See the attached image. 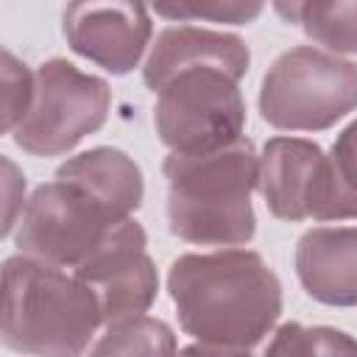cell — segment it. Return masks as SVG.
Segmentation results:
<instances>
[{
    "instance_id": "cell-6",
    "label": "cell",
    "mask_w": 357,
    "mask_h": 357,
    "mask_svg": "<svg viewBox=\"0 0 357 357\" xmlns=\"http://www.w3.org/2000/svg\"><path fill=\"white\" fill-rule=\"evenodd\" d=\"M109 106L112 92L103 78L67 59H50L36 70L31 109L11 134L31 156H61L106 123Z\"/></svg>"
},
{
    "instance_id": "cell-14",
    "label": "cell",
    "mask_w": 357,
    "mask_h": 357,
    "mask_svg": "<svg viewBox=\"0 0 357 357\" xmlns=\"http://www.w3.org/2000/svg\"><path fill=\"white\" fill-rule=\"evenodd\" d=\"M92 354H176L173 329L159 321L148 318L145 312L128 315L120 321L106 324V332L98 343L89 346Z\"/></svg>"
},
{
    "instance_id": "cell-11",
    "label": "cell",
    "mask_w": 357,
    "mask_h": 357,
    "mask_svg": "<svg viewBox=\"0 0 357 357\" xmlns=\"http://www.w3.org/2000/svg\"><path fill=\"white\" fill-rule=\"evenodd\" d=\"M248 61L251 53L240 36L209 28L178 25V28H165L156 36L145 59L142 78L151 92H159L173 75L195 67H220L234 78H243Z\"/></svg>"
},
{
    "instance_id": "cell-4",
    "label": "cell",
    "mask_w": 357,
    "mask_h": 357,
    "mask_svg": "<svg viewBox=\"0 0 357 357\" xmlns=\"http://www.w3.org/2000/svg\"><path fill=\"white\" fill-rule=\"evenodd\" d=\"M357 109V64L321 47H290L265 73L262 120L282 131H324Z\"/></svg>"
},
{
    "instance_id": "cell-13",
    "label": "cell",
    "mask_w": 357,
    "mask_h": 357,
    "mask_svg": "<svg viewBox=\"0 0 357 357\" xmlns=\"http://www.w3.org/2000/svg\"><path fill=\"white\" fill-rule=\"evenodd\" d=\"M56 178L78 184L109 206L117 218H131L142 204V173L137 162L117 148H89L59 165Z\"/></svg>"
},
{
    "instance_id": "cell-21",
    "label": "cell",
    "mask_w": 357,
    "mask_h": 357,
    "mask_svg": "<svg viewBox=\"0 0 357 357\" xmlns=\"http://www.w3.org/2000/svg\"><path fill=\"white\" fill-rule=\"evenodd\" d=\"M310 6H312V0H273L276 14L290 25H301L307 11H310Z\"/></svg>"
},
{
    "instance_id": "cell-16",
    "label": "cell",
    "mask_w": 357,
    "mask_h": 357,
    "mask_svg": "<svg viewBox=\"0 0 357 357\" xmlns=\"http://www.w3.org/2000/svg\"><path fill=\"white\" fill-rule=\"evenodd\" d=\"M148 6L178 22H223V25H248L254 22L265 0H148Z\"/></svg>"
},
{
    "instance_id": "cell-19",
    "label": "cell",
    "mask_w": 357,
    "mask_h": 357,
    "mask_svg": "<svg viewBox=\"0 0 357 357\" xmlns=\"http://www.w3.org/2000/svg\"><path fill=\"white\" fill-rule=\"evenodd\" d=\"M0 84H3V131L11 134L31 109L33 89H36V73H31L11 50H3Z\"/></svg>"
},
{
    "instance_id": "cell-12",
    "label": "cell",
    "mask_w": 357,
    "mask_h": 357,
    "mask_svg": "<svg viewBox=\"0 0 357 357\" xmlns=\"http://www.w3.org/2000/svg\"><path fill=\"white\" fill-rule=\"evenodd\" d=\"M301 287L321 304H357V226H318L296 245Z\"/></svg>"
},
{
    "instance_id": "cell-17",
    "label": "cell",
    "mask_w": 357,
    "mask_h": 357,
    "mask_svg": "<svg viewBox=\"0 0 357 357\" xmlns=\"http://www.w3.org/2000/svg\"><path fill=\"white\" fill-rule=\"evenodd\" d=\"M268 354H357V340L332 326L282 324L268 343Z\"/></svg>"
},
{
    "instance_id": "cell-9",
    "label": "cell",
    "mask_w": 357,
    "mask_h": 357,
    "mask_svg": "<svg viewBox=\"0 0 357 357\" xmlns=\"http://www.w3.org/2000/svg\"><path fill=\"white\" fill-rule=\"evenodd\" d=\"M98 296L103 324L145 312L159 290L153 259L145 251V231L134 218H123L106 240L73 268Z\"/></svg>"
},
{
    "instance_id": "cell-20",
    "label": "cell",
    "mask_w": 357,
    "mask_h": 357,
    "mask_svg": "<svg viewBox=\"0 0 357 357\" xmlns=\"http://www.w3.org/2000/svg\"><path fill=\"white\" fill-rule=\"evenodd\" d=\"M3 192H6V223H3V234H8L11 226L17 223V209H22V192H25V178L20 176V170L14 167L11 159H3Z\"/></svg>"
},
{
    "instance_id": "cell-5",
    "label": "cell",
    "mask_w": 357,
    "mask_h": 357,
    "mask_svg": "<svg viewBox=\"0 0 357 357\" xmlns=\"http://www.w3.org/2000/svg\"><path fill=\"white\" fill-rule=\"evenodd\" d=\"M231 73L195 67L173 75L153 106V126L170 151L198 153L231 145L245 128V103Z\"/></svg>"
},
{
    "instance_id": "cell-2",
    "label": "cell",
    "mask_w": 357,
    "mask_h": 357,
    "mask_svg": "<svg viewBox=\"0 0 357 357\" xmlns=\"http://www.w3.org/2000/svg\"><path fill=\"white\" fill-rule=\"evenodd\" d=\"M162 170L167 220L176 237L195 245H245L254 237L251 192L259 178V156L251 139L240 137L198 153L170 151Z\"/></svg>"
},
{
    "instance_id": "cell-1",
    "label": "cell",
    "mask_w": 357,
    "mask_h": 357,
    "mask_svg": "<svg viewBox=\"0 0 357 357\" xmlns=\"http://www.w3.org/2000/svg\"><path fill=\"white\" fill-rule=\"evenodd\" d=\"M167 290L181 329L198 340L187 349L192 354L251 351L282 312L279 276L248 248L181 254L170 265Z\"/></svg>"
},
{
    "instance_id": "cell-18",
    "label": "cell",
    "mask_w": 357,
    "mask_h": 357,
    "mask_svg": "<svg viewBox=\"0 0 357 357\" xmlns=\"http://www.w3.org/2000/svg\"><path fill=\"white\" fill-rule=\"evenodd\" d=\"M329 159L337 178V220L357 218V120L337 134Z\"/></svg>"
},
{
    "instance_id": "cell-3",
    "label": "cell",
    "mask_w": 357,
    "mask_h": 357,
    "mask_svg": "<svg viewBox=\"0 0 357 357\" xmlns=\"http://www.w3.org/2000/svg\"><path fill=\"white\" fill-rule=\"evenodd\" d=\"M103 324L92 287L61 268L17 254L3 265L0 340L20 354H81Z\"/></svg>"
},
{
    "instance_id": "cell-7",
    "label": "cell",
    "mask_w": 357,
    "mask_h": 357,
    "mask_svg": "<svg viewBox=\"0 0 357 357\" xmlns=\"http://www.w3.org/2000/svg\"><path fill=\"white\" fill-rule=\"evenodd\" d=\"M120 220L78 184L56 178L36 187L25 201L14 243L25 257L56 268H78Z\"/></svg>"
},
{
    "instance_id": "cell-15",
    "label": "cell",
    "mask_w": 357,
    "mask_h": 357,
    "mask_svg": "<svg viewBox=\"0 0 357 357\" xmlns=\"http://www.w3.org/2000/svg\"><path fill=\"white\" fill-rule=\"evenodd\" d=\"M301 28L332 53H357V0H312Z\"/></svg>"
},
{
    "instance_id": "cell-10",
    "label": "cell",
    "mask_w": 357,
    "mask_h": 357,
    "mask_svg": "<svg viewBox=\"0 0 357 357\" xmlns=\"http://www.w3.org/2000/svg\"><path fill=\"white\" fill-rule=\"evenodd\" d=\"M61 28L78 56L112 75L131 73L153 33L142 0H70Z\"/></svg>"
},
{
    "instance_id": "cell-8",
    "label": "cell",
    "mask_w": 357,
    "mask_h": 357,
    "mask_svg": "<svg viewBox=\"0 0 357 357\" xmlns=\"http://www.w3.org/2000/svg\"><path fill=\"white\" fill-rule=\"evenodd\" d=\"M257 190L279 220H337V178L332 159L310 139H268L259 153Z\"/></svg>"
}]
</instances>
